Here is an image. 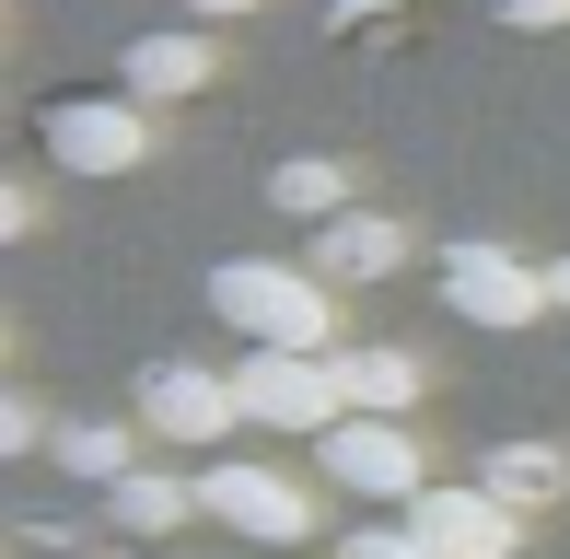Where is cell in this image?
Wrapping results in <instances>:
<instances>
[{"label":"cell","instance_id":"cell-5","mask_svg":"<svg viewBox=\"0 0 570 559\" xmlns=\"http://www.w3.org/2000/svg\"><path fill=\"white\" fill-rule=\"evenodd\" d=\"M443 303L465 326H535L559 292H548V268H524L512 245H454L443 257Z\"/></svg>","mask_w":570,"mask_h":559},{"label":"cell","instance_id":"cell-8","mask_svg":"<svg viewBox=\"0 0 570 559\" xmlns=\"http://www.w3.org/2000/svg\"><path fill=\"white\" fill-rule=\"evenodd\" d=\"M407 524H420V537L443 548V559H512V548H524V513H512V501L489 490V478L420 490V501H407Z\"/></svg>","mask_w":570,"mask_h":559},{"label":"cell","instance_id":"cell-12","mask_svg":"<svg viewBox=\"0 0 570 559\" xmlns=\"http://www.w3.org/2000/svg\"><path fill=\"white\" fill-rule=\"evenodd\" d=\"M338 385H350V409H373V420L420 409V362H407V350H338Z\"/></svg>","mask_w":570,"mask_h":559},{"label":"cell","instance_id":"cell-15","mask_svg":"<svg viewBox=\"0 0 570 559\" xmlns=\"http://www.w3.org/2000/svg\"><path fill=\"white\" fill-rule=\"evenodd\" d=\"M268 210H292V222H338V210H350V164H326V151L268 164Z\"/></svg>","mask_w":570,"mask_h":559},{"label":"cell","instance_id":"cell-3","mask_svg":"<svg viewBox=\"0 0 570 559\" xmlns=\"http://www.w3.org/2000/svg\"><path fill=\"white\" fill-rule=\"evenodd\" d=\"M36 140H47L59 175H128L151 151V117H140V94H59L36 117Z\"/></svg>","mask_w":570,"mask_h":559},{"label":"cell","instance_id":"cell-20","mask_svg":"<svg viewBox=\"0 0 570 559\" xmlns=\"http://www.w3.org/2000/svg\"><path fill=\"white\" fill-rule=\"evenodd\" d=\"M548 292H559V315H570V257H559V268H548Z\"/></svg>","mask_w":570,"mask_h":559},{"label":"cell","instance_id":"cell-17","mask_svg":"<svg viewBox=\"0 0 570 559\" xmlns=\"http://www.w3.org/2000/svg\"><path fill=\"white\" fill-rule=\"evenodd\" d=\"M501 23H524V36H548V23H570V0H489Z\"/></svg>","mask_w":570,"mask_h":559},{"label":"cell","instance_id":"cell-18","mask_svg":"<svg viewBox=\"0 0 570 559\" xmlns=\"http://www.w3.org/2000/svg\"><path fill=\"white\" fill-rule=\"evenodd\" d=\"M36 443H47V420L23 409V396H12V409H0V454H36Z\"/></svg>","mask_w":570,"mask_h":559},{"label":"cell","instance_id":"cell-16","mask_svg":"<svg viewBox=\"0 0 570 559\" xmlns=\"http://www.w3.org/2000/svg\"><path fill=\"white\" fill-rule=\"evenodd\" d=\"M338 559H443V548H431L420 524H361V537H350Z\"/></svg>","mask_w":570,"mask_h":559},{"label":"cell","instance_id":"cell-7","mask_svg":"<svg viewBox=\"0 0 570 559\" xmlns=\"http://www.w3.org/2000/svg\"><path fill=\"white\" fill-rule=\"evenodd\" d=\"M315 454H326V478H338V490H361V501H420V490H431V478H420V443H407V420H373V409H350Z\"/></svg>","mask_w":570,"mask_h":559},{"label":"cell","instance_id":"cell-14","mask_svg":"<svg viewBox=\"0 0 570 559\" xmlns=\"http://www.w3.org/2000/svg\"><path fill=\"white\" fill-rule=\"evenodd\" d=\"M478 478H489V490L512 501V513H548V501L570 490V454H559V443H501V454H489Z\"/></svg>","mask_w":570,"mask_h":559},{"label":"cell","instance_id":"cell-6","mask_svg":"<svg viewBox=\"0 0 570 559\" xmlns=\"http://www.w3.org/2000/svg\"><path fill=\"white\" fill-rule=\"evenodd\" d=\"M198 513L233 524V537H256V548H292L303 524H315V501H303V478H279V467H198Z\"/></svg>","mask_w":570,"mask_h":559},{"label":"cell","instance_id":"cell-10","mask_svg":"<svg viewBox=\"0 0 570 559\" xmlns=\"http://www.w3.org/2000/svg\"><path fill=\"white\" fill-rule=\"evenodd\" d=\"M187 513H198V478L187 467H128L117 490H106V524H117V537H175Z\"/></svg>","mask_w":570,"mask_h":559},{"label":"cell","instance_id":"cell-2","mask_svg":"<svg viewBox=\"0 0 570 559\" xmlns=\"http://www.w3.org/2000/svg\"><path fill=\"white\" fill-rule=\"evenodd\" d=\"M233 396H245L256 431H303V443H326V431L350 420L338 350H245V362H233Z\"/></svg>","mask_w":570,"mask_h":559},{"label":"cell","instance_id":"cell-19","mask_svg":"<svg viewBox=\"0 0 570 559\" xmlns=\"http://www.w3.org/2000/svg\"><path fill=\"white\" fill-rule=\"evenodd\" d=\"M187 12H198V23H233V12H256V0H187Z\"/></svg>","mask_w":570,"mask_h":559},{"label":"cell","instance_id":"cell-1","mask_svg":"<svg viewBox=\"0 0 570 559\" xmlns=\"http://www.w3.org/2000/svg\"><path fill=\"white\" fill-rule=\"evenodd\" d=\"M210 303L245 350H326V268H292V257H233L210 268Z\"/></svg>","mask_w":570,"mask_h":559},{"label":"cell","instance_id":"cell-9","mask_svg":"<svg viewBox=\"0 0 570 559\" xmlns=\"http://www.w3.org/2000/svg\"><path fill=\"white\" fill-rule=\"evenodd\" d=\"M117 94H140V106H187V94H210V36H140L117 59Z\"/></svg>","mask_w":570,"mask_h":559},{"label":"cell","instance_id":"cell-4","mask_svg":"<svg viewBox=\"0 0 570 559\" xmlns=\"http://www.w3.org/2000/svg\"><path fill=\"white\" fill-rule=\"evenodd\" d=\"M140 431H164L175 454H210L222 431H245V396H233V373L151 362V373H140Z\"/></svg>","mask_w":570,"mask_h":559},{"label":"cell","instance_id":"cell-13","mask_svg":"<svg viewBox=\"0 0 570 559\" xmlns=\"http://www.w3.org/2000/svg\"><path fill=\"white\" fill-rule=\"evenodd\" d=\"M47 454H59L70 478H94V490H117V478L140 467V431L128 420H70V431H47Z\"/></svg>","mask_w":570,"mask_h":559},{"label":"cell","instance_id":"cell-11","mask_svg":"<svg viewBox=\"0 0 570 559\" xmlns=\"http://www.w3.org/2000/svg\"><path fill=\"white\" fill-rule=\"evenodd\" d=\"M315 268L326 280H384V268H407V234L384 210H338V222H315Z\"/></svg>","mask_w":570,"mask_h":559}]
</instances>
